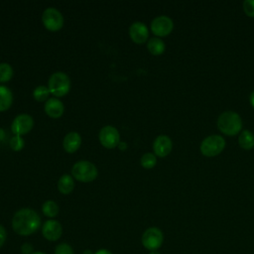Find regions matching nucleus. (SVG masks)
<instances>
[{
    "instance_id": "obj_1",
    "label": "nucleus",
    "mask_w": 254,
    "mask_h": 254,
    "mask_svg": "<svg viewBox=\"0 0 254 254\" xmlns=\"http://www.w3.org/2000/svg\"><path fill=\"white\" fill-rule=\"evenodd\" d=\"M40 226L41 217L32 208H21L15 212L12 218L13 230L21 236L32 235Z\"/></svg>"
},
{
    "instance_id": "obj_2",
    "label": "nucleus",
    "mask_w": 254,
    "mask_h": 254,
    "mask_svg": "<svg viewBox=\"0 0 254 254\" xmlns=\"http://www.w3.org/2000/svg\"><path fill=\"white\" fill-rule=\"evenodd\" d=\"M217 126L222 133L233 136L240 131L242 127V120L236 112L225 111L219 115L217 119Z\"/></svg>"
},
{
    "instance_id": "obj_3",
    "label": "nucleus",
    "mask_w": 254,
    "mask_h": 254,
    "mask_svg": "<svg viewBox=\"0 0 254 254\" xmlns=\"http://www.w3.org/2000/svg\"><path fill=\"white\" fill-rule=\"evenodd\" d=\"M48 88L50 93L57 97L64 96L70 88L69 77L64 72L57 71L50 76Z\"/></svg>"
},
{
    "instance_id": "obj_4",
    "label": "nucleus",
    "mask_w": 254,
    "mask_h": 254,
    "mask_svg": "<svg viewBox=\"0 0 254 254\" xmlns=\"http://www.w3.org/2000/svg\"><path fill=\"white\" fill-rule=\"evenodd\" d=\"M97 174V168L88 161H79L71 169L72 177L82 183L92 182L96 179Z\"/></svg>"
},
{
    "instance_id": "obj_5",
    "label": "nucleus",
    "mask_w": 254,
    "mask_h": 254,
    "mask_svg": "<svg viewBox=\"0 0 254 254\" xmlns=\"http://www.w3.org/2000/svg\"><path fill=\"white\" fill-rule=\"evenodd\" d=\"M142 245L149 251L158 250L164 242V234L162 230L156 226L147 228L141 238Z\"/></svg>"
},
{
    "instance_id": "obj_6",
    "label": "nucleus",
    "mask_w": 254,
    "mask_h": 254,
    "mask_svg": "<svg viewBox=\"0 0 254 254\" xmlns=\"http://www.w3.org/2000/svg\"><path fill=\"white\" fill-rule=\"evenodd\" d=\"M225 140L219 135H210L204 138L200 144V152L206 157H213L222 152Z\"/></svg>"
},
{
    "instance_id": "obj_7",
    "label": "nucleus",
    "mask_w": 254,
    "mask_h": 254,
    "mask_svg": "<svg viewBox=\"0 0 254 254\" xmlns=\"http://www.w3.org/2000/svg\"><path fill=\"white\" fill-rule=\"evenodd\" d=\"M42 22L47 30L57 32L64 26V17L56 8H47L42 15Z\"/></svg>"
},
{
    "instance_id": "obj_8",
    "label": "nucleus",
    "mask_w": 254,
    "mask_h": 254,
    "mask_svg": "<svg viewBox=\"0 0 254 254\" xmlns=\"http://www.w3.org/2000/svg\"><path fill=\"white\" fill-rule=\"evenodd\" d=\"M98 138H99L101 145L107 149L115 148L120 143L119 132L115 127H113L111 125L102 127L101 130L99 131Z\"/></svg>"
},
{
    "instance_id": "obj_9",
    "label": "nucleus",
    "mask_w": 254,
    "mask_h": 254,
    "mask_svg": "<svg viewBox=\"0 0 254 254\" xmlns=\"http://www.w3.org/2000/svg\"><path fill=\"white\" fill-rule=\"evenodd\" d=\"M34 126V120L31 115L20 114L15 117L12 122L11 130L15 135H25L31 131Z\"/></svg>"
},
{
    "instance_id": "obj_10",
    "label": "nucleus",
    "mask_w": 254,
    "mask_h": 254,
    "mask_svg": "<svg viewBox=\"0 0 254 254\" xmlns=\"http://www.w3.org/2000/svg\"><path fill=\"white\" fill-rule=\"evenodd\" d=\"M173 28H174V23L172 19L165 15L156 17L151 23L152 32L159 37H164L169 35L172 32Z\"/></svg>"
},
{
    "instance_id": "obj_11",
    "label": "nucleus",
    "mask_w": 254,
    "mask_h": 254,
    "mask_svg": "<svg viewBox=\"0 0 254 254\" xmlns=\"http://www.w3.org/2000/svg\"><path fill=\"white\" fill-rule=\"evenodd\" d=\"M42 234L49 241H57L63 234L62 224L58 220L49 219L42 226Z\"/></svg>"
},
{
    "instance_id": "obj_12",
    "label": "nucleus",
    "mask_w": 254,
    "mask_h": 254,
    "mask_svg": "<svg viewBox=\"0 0 254 254\" xmlns=\"http://www.w3.org/2000/svg\"><path fill=\"white\" fill-rule=\"evenodd\" d=\"M129 36L136 44H143L149 37L147 26L142 22H134L129 28Z\"/></svg>"
},
{
    "instance_id": "obj_13",
    "label": "nucleus",
    "mask_w": 254,
    "mask_h": 254,
    "mask_svg": "<svg viewBox=\"0 0 254 254\" xmlns=\"http://www.w3.org/2000/svg\"><path fill=\"white\" fill-rule=\"evenodd\" d=\"M172 140L167 135H159L153 143V150L159 157H166L169 155L172 151Z\"/></svg>"
},
{
    "instance_id": "obj_14",
    "label": "nucleus",
    "mask_w": 254,
    "mask_h": 254,
    "mask_svg": "<svg viewBox=\"0 0 254 254\" xmlns=\"http://www.w3.org/2000/svg\"><path fill=\"white\" fill-rule=\"evenodd\" d=\"M45 112L52 118H59L63 115L64 107L63 102L58 98H50L45 103Z\"/></svg>"
},
{
    "instance_id": "obj_15",
    "label": "nucleus",
    "mask_w": 254,
    "mask_h": 254,
    "mask_svg": "<svg viewBox=\"0 0 254 254\" xmlns=\"http://www.w3.org/2000/svg\"><path fill=\"white\" fill-rule=\"evenodd\" d=\"M81 144V137L77 132H69L67 133L63 142L64 149L66 153H74L78 150Z\"/></svg>"
},
{
    "instance_id": "obj_16",
    "label": "nucleus",
    "mask_w": 254,
    "mask_h": 254,
    "mask_svg": "<svg viewBox=\"0 0 254 254\" xmlns=\"http://www.w3.org/2000/svg\"><path fill=\"white\" fill-rule=\"evenodd\" d=\"M74 189V181L73 178L69 175H63L59 182H58V190L60 192L64 194H68L70 193Z\"/></svg>"
},
{
    "instance_id": "obj_17",
    "label": "nucleus",
    "mask_w": 254,
    "mask_h": 254,
    "mask_svg": "<svg viewBox=\"0 0 254 254\" xmlns=\"http://www.w3.org/2000/svg\"><path fill=\"white\" fill-rule=\"evenodd\" d=\"M13 102V95L11 90L4 86L0 85V112L8 110Z\"/></svg>"
},
{
    "instance_id": "obj_18",
    "label": "nucleus",
    "mask_w": 254,
    "mask_h": 254,
    "mask_svg": "<svg viewBox=\"0 0 254 254\" xmlns=\"http://www.w3.org/2000/svg\"><path fill=\"white\" fill-rule=\"evenodd\" d=\"M238 143L241 148L250 150L254 147V134L249 130H244L238 137Z\"/></svg>"
},
{
    "instance_id": "obj_19",
    "label": "nucleus",
    "mask_w": 254,
    "mask_h": 254,
    "mask_svg": "<svg viewBox=\"0 0 254 254\" xmlns=\"http://www.w3.org/2000/svg\"><path fill=\"white\" fill-rule=\"evenodd\" d=\"M147 48L149 52L154 56H159L165 51V43L160 38H152L147 43Z\"/></svg>"
},
{
    "instance_id": "obj_20",
    "label": "nucleus",
    "mask_w": 254,
    "mask_h": 254,
    "mask_svg": "<svg viewBox=\"0 0 254 254\" xmlns=\"http://www.w3.org/2000/svg\"><path fill=\"white\" fill-rule=\"evenodd\" d=\"M42 211H43V213L47 217L53 218V217H56L59 214L60 208H59V205L57 204L56 201H54V200H47V201H45L43 203Z\"/></svg>"
},
{
    "instance_id": "obj_21",
    "label": "nucleus",
    "mask_w": 254,
    "mask_h": 254,
    "mask_svg": "<svg viewBox=\"0 0 254 254\" xmlns=\"http://www.w3.org/2000/svg\"><path fill=\"white\" fill-rule=\"evenodd\" d=\"M13 76V68L7 63L0 64V82H7Z\"/></svg>"
},
{
    "instance_id": "obj_22",
    "label": "nucleus",
    "mask_w": 254,
    "mask_h": 254,
    "mask_svg": "<svg viewBox=\"0 0 254 254\" xmlns=\"http://www.w3.org/2000/svg\"><path fill=\"white\" fill-rule=\"evenodd\" d=\"M50 95V90L47 86L45 85H39L38 87H36L34 89V92H33V96L34 98L39 101V102H42V101H45L48 99Z\"/></svg>"
},
{
    "instance_id": "obj_23",
    "label": "nucleus",
    "mask_w": 254,
    "mask_h": 254,
    "mask_svg": "<svg viewBox=\"0 0 254 254\" xmlns=\"http://www.w3.org/2000/svg\"><path fill=\"white\" fill-rule=\"evenodd\" d=\"M141 166L145 169H152L153 167H155L156 163H157V159L156 156L152 153H145L140 160Z\"/></svg>"
},
{
    "instance_id": "obj_24",
    "label": "nucleus",
    "mask_w": 254,
    "mask_h": 254,
    "mask_svg": "<svg viewBox=\"0 0 254 254\" xmlns=\"http://www.w3.org/2000/svg\"><path fill=\"white\" fill-rule=\"evenodd\" d=\"M24 145H25V142H24V139L21 137V136H18V135H15L11 138L10 140V143H9V146L10 148L15 151V152H19L21 151L23 148H24Z\"/></svg>"
},
{
    "instance_id": "obj_25",
    "label": "nucleus",
    "mask_w": 254,
    "mask_h": 254,
    "mask_svg": "<svg viewBox=\"0 0 254 254\" xmlns=\"http://www.w3.org/2000/svg\"><path fill=\"white\" fill-rule=\"evenodd\" d=\"M54 254H74L72 247L67 243H60L57 245Z\"/></svg>"
},
{
    "instance_id": "obj_26",
    "label": "nucleus",
    "mask_w": 254,
    "mask_h": 254,
    "mask_svg": "<svg viewBox=\"0 0 254 254\" xmlns=\"http://www.w3.org/2000/svg\"><path fill=\"white\" fill-rule=\"evenodd\" d=\"M243 9L247 16L254 17V0H245L243 2Z\"/></svg>"
},
{
    "instance_id": "obj_27",
    "label": "nucleus",
    "mask_w": 254,
    "mask_h": 254,
    "mask_svg": "<svg viewBox=\"0 0 254 254\" xmlns=\"http://www.w3.org/2000/svg\"><path fill=\"white\" fill-rule=\"evenodd\" d=\"M35 251H34V247L31 243H24L22 246H21V253L22 254H33Z\"/></svg>"
},
{
    "instance_id": "obj_28",
    "label": "nucleus",
    "mask_w": 254,
    "mask_h": 254,
    "mask_svg": "<svg viewBox=\"0 0 254 254\" xmlns=\"http://www.w3.org/2000/svg\"><path fill=\"white\" fill-rule=\"evenodd\" d=\"M6 238H7V232H6V229L4 228V226H2L0 224V248L3 247L5 241H6Z\"/></svg>"
},
{
    "instance_id": "obj_29",
    "label": "nucleus",
    "mask_w": 254,
    "mask_h": 254,
    "mask_svg": "<svg viewBox=\"0 0 254 254\" xmlns=\"http://www.w3.org/2000/svg\"><path fill=\"white\" fill-rule=\"evenodd\" d=\"M94 254H113L111 251L107 250V249H104V248H101V249H98L97 251L94 252Z\"/></svg>"
},
{
    "instance_id": "obj_30",
    "label": "nucleus",
    "mask_w": 254,
    "mask_h": 254,
    "mask_svg": "<svg viewBox=\"0 0 254 254\" xmlns=\"http://www.w3.org/2000/svg\"><path fill=\"white\" fill-rule=\"evenodd\" d=\"M4 137H5V131L2 128H0V141H2Z\"/></svg>"
},
{
    "instance_id": "obj_31",
    "label": "nucleus",
    "mask_w": 254,
    "mask_h": 254,
    "mask_svg": "<svg viewBox=\"0 0 254 254\" xmlns=\"http://www.w3.org/2000/svg\"><path fill=\"white\" fill-rule=\"evenodd\" d=\"M250 103L254 107V91L250 94Z\"/></svg>"
},
{
    "instance_id": "obj_32",
    "label": "nucleus",
    "mask_w": 254,
    "mask_h": 254,
    "mask_svg": "<svg viewBox=\"0 0 254 254\" xmlns=\"http://www.w3.org/2000/svg\"><path fill=\"white\" fill-rule=\"evenodd\" d=\"M118 146H119V148H120L121 150H122V149H123V150H125V149H126V144H125L124 142H120Z\"/></svg>"
},
{
    "instance_id": "obj_33",
    "label": "nucleus",
    "mask_w": 254,
    "mask_h": 254,
    "mask_svg": "<svg viewBox=\"0 0 254 254\" xmlns=\"http://www.w3.org/2000/svg\"><path fill=\"white\" fill-rule=\"evenodd\" d=\"M82 254H94L90 249H85L83 252H82Z\"/></svg>"
},
{
    "instance_id": "obj_34",
    "label": "nucleus",
    "mask_w": 254,
    "mask_h": 254,
    "mask_svg": "<svg viewBox=\"0 0 254 254\" xmlns=\"http://www.w3.org/2000/svg\"><path fill=\"white\" fill-rule=\"evenodd\" d=\"M149 254H161L158 250H155V251H150Z\"/></svg>"
},
{
    "instance_id": "obj_35",
    "label": "nucleus",
    "mask_w": 254,
    "mask_h": 254,
    "mask_svg": "<svg viewBox=\"0 0 254 254\" xmlns=\"http://www.w3.org/2000/svg\"><path fill=\"white\" fill-rule=\"evenodd\" d=\"M33 254H47L45 252H42V251H35Z\"/></svg>"
}]
</instances>
